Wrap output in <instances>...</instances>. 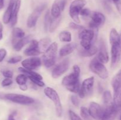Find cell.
Returning a JSON list of instances; mask_svg holds the SVG:
<instances>
[{"instance_id":"6da1fadb","label":"cell","mask_w":121,"mask_h":120,"mask_svg":"<svg viewBox=\"0 0 121 120\" xmlns=\"http://www.w3.org/2000/svg\"><path fill=\"white\" fill-rule=\"evenodd\" d=\"M80 74V67L78 65H74L73 67V72L63 78L62 84L67 90L72 92H79L81 87L79 81Z\"/></svg>"},{"instance_id":"7a4b0ae2","label":"cell","mask_w":121,"mask_h":120,"mask_svg":"<svg viewBox=\"0 0 121 120\" xmlns=\"http://www.w3.org/2000/svg\"><path fill=\"white\" fill-rule=\"evenodd\" d=\"M57 48V44L54 42L50 44L47 50L44 52L43 56V61L45 67L47 68H50L55 64Z\"/></svg>"},{"instance_id":"3957f363","label":"cell","mask_w":121,"mask_h":120,"mask_svg":"<svg viewBox=\"0 0 121 120\" xmlns=\"http://www.w3.org/2000/svg\"><path fill=\"white\" fill-rule=\"evenodd\" d=\"M112 86L113 89V104L119 109L121 108V70L112 80Z\"/></svg>"},{"instance_id":"277c9868","label":"cell","mask_w":121,"mask_h":120,"mask_svg":"<svg viewBox=\"0 0 121 120\" xmlns=\"http://www.w3.org/2000/svg\"><path fill=\"white\" fill-rule=\"evenodd\" d=\"M44 93L54 103L57 116L58 117H61L63 114V108L60 97L56 91L51 87H48L44 89Z\"/></svg>"},{"instance_id":"5b68a950","label":"cell","mask_w":121,"mask_h":120,"mask_svg":"<svg viewBox=\"0 0 121 120\" xmlns=\"http://www.w3.org/2000/svg\"><path fill=\"white\" fill-rule=\"evenodd\" d=\"M86 4L85 0H74L71 3L69 8V15L76 23H80L79 15Z\"/></svg>"},{"instance_id":"8992f818","label":"cell","mask_w":121,"mask_h":120,"mask_svg":"<svg viewBox=\"0 0 121 120\" xmlns=\"http://www.w3.org/2000/svg\"><path fill=\"white\" fill-rule=\"evenodd\" d=\"M104 64L99 61L97 58H95L92 60L90 63L89 68L93 73L98 75L99 77L104 80H106L108 77L109 73Z\"/></svg>"},{"instance_id":"52a82bcc","label":"cell","mask_w":121,"mask_h":120,"mask_svg":"<svg viewBox=\"0 0 121 120\" xmlns=\"http://www.w3.org/2000/svg\"><path fill=\"white\" fill-rule=\"evenodd\" d=\"M95 32L92 29H83L80 31L79 38L80 40V44L83 48L88 49L91 48Z\"/></svg>"},{"instance_id":"ba28073f","label":"cell","mask_w":121,"mask_h":120,"mask_svg":"<svg viewBox=\"0 0 121 120\" xmlns=\"http://www.w3.org/2000/svg\"><path fill=\"white\" fill-rule=\"evenodd\" d=\"M5 98L11 102L21 105H30L34 102L33 98L21 94H7L5 95Z\"/></svg>"},{"instance_id":"9c48e42d","label":"cell","mask_w":121,"mask_h":120,"mask_svg":"<svg viewBox=\"0 0 121 120\" xmlns=\"http://www.w3.org/2000/svg\"><path fill=\"white\" fill-rule=\"evenodd\" d=\"M94 82L95 80L93 76H91L84 80L80 87V90L78 92L79 96L81 98H83L86 96L88 95L90 93L92 92Z\"/></svg>"},{"instance_id":"30bf717a","label":"cell","mask_w":121,"mask_h":120,"mask_svg":"<svg viewBox=\"0 0 121 120\" xmlns=\"http://www.w3.org/2000/svg\"><path fill=\"white\" fill-rule=\"evenodd\" d=\"M46 7V4H42L41 5L39 6L30 15L27 21V25L28 28H31L35 27L37 24V22L38 20H39V18L40 17L41 12L43 11Z\"/></svg>"},{"instance_id":"8fae6325","label":"cell","mask_w":121,"mask_h":120,"mask_svg":"<svg viewBox=\"0 0 121 120\" xmlns=\"http://www.w3.org/2000/svg\"><path fill=\"white\" fill-rule=\"evenodd\" d=\"M91 20L89 24V27L91 28L96 29L104 24L105 22V16L102 13L99 12H93L91 15Z\"/></svg>"},{"instance_id":"7c38bea8","label":"cell","mask_w":121,"mask_h":120,"mask_svg":"<svg viewBox=\"0 0 121 120\" xmlns=\"http://www.w3.org/2000/svg\"><path fill=\"white\" fill-rule=\"evenodd\" d=\"M89 112L92 118L95 120H102L104 114V109L95 102H92L90 104Z\"/></svg>"},{"instance_id":"4fadbf2b","label":"cell","mask_w":121,"mask_h":120,"mask_svg":"<svg viewBox=\"0 0 121 120\" xmlns=\"http://www.w3.org/2000/svg\"><path fill=\"white\" fill-rule=\"evenodd\" d=\"M69 67V60H64L62 62L57 65L52 71V76L53 78H57L63 75L68 69Z\"/></svg>"},{"instance_id":"5bb4252c","label":"cell","mask_w":121,"mask_h":120,"mask_svg":"<svg viewBox=\"0 0 121 120\" xmlns=\"http://www.w3.org/2000/svg\"><path fill=\"white\" fill-rule=\"evenodd\" d=\"M111 67L117 65L119 62L121 56V43L111 44Z\"/></svg>"},{"instance_id":"9a60e30c","label":"cell","mask_w":121,"mask_h":120,"mask_svg":"<svg viewBox=\"0 0 121 120\" xmlns=\"http://www.w3.org/2000/svg\"><path fill=\"white\" fill-rule=\"evenodd\" d=\"M66 0H56L53 4L51 9V15L52 17L57 18L60 17L61 12L65 9Z\"/></svg>"},{"instance_id":"2e32d148","label":"cell","mask_w":121,"mask_h":120,"mask_svg":"<svg viewBox=\"0 0 121 120\" xmlns=\"http://www.w3.org/2000/svg\"><path fill=\"white\" fill-rule=\"evenodd\" d=\"M22 67L30 70L37 69L41 65V59L37 56H33L30 58L26 59L21 62Z\"/></svg>"},{"instance_id":"e0dca14e","label":"cell","mask_w":121,"mask_h":120,"mask_svg":"<svg viewBox=\"0 0 121 120\" xmlns=\"http://www.w3.org/2000/svg\"><path fill=\"white\" fill-rule=\"evenodd\" d=\"M39 42L35 40H33L30 42L29 46L25 49L24 53L26 56H36L41 54V51L39 49Z\"/></svg>"},{"instance_id":"ac0fdd59","label":"cell","mask_w":121,"mask_h":120,"mask_svg":"<svg viewBox=\"0 0 121 120\" xmlns=\"http://www.w3.org/2000/svg\"><path fill=\"white\" fill-rule=\"evenodd\" d=\"M118 111L114 104L105 107L102 120H115Z\"/></svg>"},{"instance_id":"d6986e66","label":"cell","mask_w":121,"mask_h":120,"mask_svg":"<svg viewBox=\"0 0 121 120\" xmlns=\"http://www.w3.org/2000/svg\"><path fill=\"white\" fill-rule=\"evenodd\" d=\"M97 58L99 61L103 64H106L109 61V55L106 49V45L104 41H101L100 43L99 53L98 54Z\"/></svg>"},{"instance_id":"ffe728a7","label":"cell","mask_w":121,"mask_h":120,"mask_svg":"<svg viewBox=\"0 0 121 120\" xmlns=\"http://www.w3.org/2000/svg\"><path fill=\"white\" fill-rule=\"evenodd\" d=\"M16 1L17 0H10L9 1L8 7H7L4 14L3 17H2V21H3L5 24H7L10 22L11 20L13 9H14Z\"/></svg>"},{"instance_id":"44dd1931","label":"cell","mask_w":121,"mask_h":120,"mask_svg":"<svg viewBox=\"0 0 121 120\" xmlns=\"http://www.w3.org/2000/svg\"><path fill=\"white\" fill-rule=\"evenodd\" d=\"M31 35H28L27 36H25L22 38L20 39L18 41H17L13 46L14 49L16 51H20L26 45L30 42V41H31Z\"/></svg>"},{"instance_id":"7402d4cb","label":"cell","mask_w":121,"mask_h":120,"mask_svg":"<svg viewBox=\"0 0 121 120\" xmlns=\"http://www.w3.org/2000/svg\"><path fill=\"white\" fill-rule=\"evenodd\" d=\"M78 47L76 43H70L65 45L60 49L59 51V55L60 56H65L68 55L73 52L75 49Z\"/></svg>"},{"instance_id":"603a6c76","label":"cell","mask_w":121,"mask_h":120,"mask_svg":"<svg viewBox=\"0 0 121 120\" xmlns=\"http://www.w3.org/2000/svg\"><path fill=\"white\" fill-rule=\"evenodd\" d=\"M21 0H17L15 2V5H14V9H13V14H12L11 20L10 24L11 27H14L17 22L18 20V14L19 11H20V7H21Z\"/></svg>"},{"instance_id":"cb8c5ba5","label":"cell","mask_w":121,"mask_h":120,"mask_svg":"<svg viewBox=\"0 0 121 120\" xmlns=\"http://www.w3.org/2000/svg\"><path fill=\"white\" fill-rule=\"evenodd\" d=\"M98 51V48L96 46L92 45L90 49H80L79 52V54L80 56H83V57H89V56H92L93 55H95Z\"/></svg>"},{"instance_id":"d4e9b609","label":"cell","mask_w":121,"mask_h":120,"mask_svg":"<svg viewBox=\"0 0 121 120\" xmlns=\"http://www.w3.org/2000/svg\"><path fill=\"white\" fill-rule=\"evenodd\" d=\"M18 70L20 72H21L23 74H26V75H27L28 77H33L34 78H37L38 80H43V76L41 75H40L38 73L35 72L33 71V70H30V69H27L26 68H24L23 67H19Z\"/></svg>"},{"instance_id":"484cf974","label":"cell","mask_w":121,"mask_h":120,"mask_svg":"<svg viewBox=\"0 0 121 120\" xmlns=\"http://www.w3.org/2000/svg\"><path fill=\"white\" fill-rule=\"evenodd\" d=\"M109 41L111 45L115 43H121L120 35L118 34L117 31L115 28H112L110 32Z\"/></svg>"},{"instance_id":"4316f807","label":"cell","mask_w":121,"mask_h":120,"mask_svg":"<svg viewBox=\"0 0 121 120\" xmlns=\"http://www.w3.org/2000/svg\"><path fill=\"white\" fill-rule=\"evenodd\" d=\"M103 100H104V103L105 107L114 104L113 98H112V94L110 91L106 90L104 92V95H103Z\"/></svg>"},{"instance_id":"83f0119b","label":"cell","mask_w":121,"mask_h":120,"mask_svg":"<svg viewBox=\"0 0 121 120\" xmlns=\"http://www.w3.org/2000/svg\"><path fill=\"white\" fill-rule=\"evenodd\" d=\"M39 49L40 51H46L47 48L50 45L51 43V39L50 38H44L41 39L40 41H39Z\"/></svg>"},{"instance_id":"f1b7e54d","label":"cell","mask_w":121,"mask_h":120,"mask_svg":"<svg viewBox=\"0 0 121 120\" xmlns=\"http://www.w3.org/2000/svg\"><path fill=\"white\" fill-rule=\"evenodd\" d=\"M59 38L61 42H69L72 41V34L67 31H63L59 34Z\"/></svg>"},{"instance_id":"f546056e","label":"cell","mask_w":121,"mask_h":120,"mask_svg":"<svg viewBox=\"0 0 121 120\" xmlns=\"http://www.w3.org/2000/svg\"><path fill=\"white\" fill-rule=\"evenodd\" d=\"M13 36L15 39H21L25 36V32L21 28L15 27L13 29Z\"/></svg>"},{"instance_id":"4dcf8cb0","label":"cell","mask_w":121,"mask_h":120,"mask_svg":"<svg viewBox=\"0 0 121 120\" xmlns=\"http://www.w3.org/2000/svg\"><path fill=\"white\" fill-rule=\"evenodd\" d=\"M60 20H61L60 17L57 18H52L49 27V31L50 32H53L56 29L60 24Z\"/></svg>"},{"instance_id":"1f68e13d","label":"cell","mask_w":121,"mask_h":120,"mask_svg":"<svg viewBox=\"0 0 121 120\" xmlns=\"http://www.w3.org/2000/svg\"><path fill=\"white\" fill-rule=\"evenodd\" d=\"M80 115L84 120H92V116L89 112V109L86 107H82L80 108Z\"/></svg>"},{"instance_id":"d6a6232c","label":"cell","mask_w":121,"mask_h":120,"mask_svg":"<svg viewBox=\"0 0 121 120\" xmlns=\"http://www.w3.org/2000/svg\"><path fill=\"white\" fill-rule=\"evenodd\" d=\"M28 76L26 74H20L18 75L15 78V81L17 84L19 85H22L26 84L27 80H28Z\"/></svg>"},{"instance_id":"836d02e7","label":"cell","mask_w":121,"mask_h":120,"mask_svg":"<svg viewBox=\"0 0 121 120\" xmlns=\"http://www.w3.org/2000/svg\"><path fill=\"white\" fill-rule=\"evenodd\" d=\"M51 20H52V18L50 16V14L49 11H47L45 15L44 20V28L45 31H47L48 29H49Z\"/></svg>"},{"instance_id":"e575fe53","label":"cell","mask_w":121,"mask_h":120,"mask_svg":"<svg viewBox=\"0 0 121 120\" xmlns=\"http://www.w3.org/2000/svg\"><path fill=\"white\" fill-rule=\"evenodd\" d=\"M28 78L30 80V81H31L35 85H37L40 87H43L45 85V84L41 80H38V79L34 78H33V77H28Z\"/></svg>"},{"instance_id":"d590c367","label":"cell","mask_w":121,"mask_h":120,"mask_svg":"<svg viewBox=\"0 0 121 120\" xmlns=\"http://www.w3.org/2000/svg\"><path fill=\"white\" fill-rule=\"evenodd\" d=\"M21 60H22V56L18 55V56H14V57L11 58H9L7 62H8V63L11 64H14L18 63L20 61H21Z\"/></svg>"},{"instance_id":"8d00e7d4","label":"cell","mask_w":121,"mask_h":120,"mask_svg":"<svg viewBox=\"0 0 121 120\" xmlns=\"http://www.w3.org/2000/svg\"><path fill=\"white\" fill-rule=\"evenodd\" d=\"M69 27L70 28L73 29H75V30H82V29H85L83 27V26L80 25L78 24V23H76V22H70L69 24Z\"/></svg>"},{"instance_id":"74e56055","label":"cell","mask_w":121,"mask_h":120,"mask_svg":"<svg viewBox=\"0 0 121 120\" xmlns=\"http://www.w3.org/2000/svg\"><path fill=\"white\" fill-rule=\"evenodd\" d=\"M69 117L70 120H83L82 118H80L77 114H76L73 111H69Z\"/></svg>"},{"instance_id":"f35d334b","label":"cell","mask_w":121,"mask_h":120,"mask_svg":"<svg viewBox=\"0 0 121 120\" xmlns=\"http://www.w3.org/2000/svg\"><path fill=\"white\" fill-rule=\"evenodd\" d=\"M71 101H72V104H73V105L75 106V107H78L79 106V104H80V102H79V100L78 98V96H76V95H73L71 96L70 97Z\"/></svg>"},{"instance_id":"ab89813d","label":"cell","mask_w":121,"mask_h":120,"mask_svg":"<svg viewBox=\"0 0 121 120\" xmlns=\"http://www.w3.org/2000/svg\"><path fill=\"white\" fill-rule=\"evenodd\" d=\"M13 84V80L11 78H5V79L3 80L1 82V85L3 87H8V86L11 85Z\"/></svg>"},{"instance_id":"60d3db41","label":"cell","mask_w":121,"mask_h":120,"mask_svg":"<svg viewBox=\"0 0 121 120\" xmlns=\"http://www.w3.org/2000/svg\"><path fill=\"white\" fill-rule=\"evenodd\" d=\"M91 14H92V12L91 11V10H89L87 8H85L81 11L80 15H81L83 16L87 17V16H91Z\"/></svg>"},{"instance_id":"b9f144b4","label":"cell","mask_w":121,"mask_h":120,"mask_svg":"<svg viewBox=\"0 0 121 120\" xmlns=\"http://www.w3.org/2000/svg\"><path fill=\"white\" fill-rule=\"evenodd\" d=\"M2 72V75L4 77L7 78H12L13 76V72L11 70H4Z\"/></svg>"},{"instance_id":"7bdbcfd3","label":"cell","mask_w":121,"mask_h":120,"mask_svg":"<svg viewBox=\"0 0 121 120\" xmlns=\"http://www.w3.org/2000/svg\"><path fill=\"white\" fill-rule=\"evenodd\" d=\"M7 52L4 48H1L0 49V62H2L7 55Z\"/></svg>"},{"instance_id":"ee69618b","label":"cell","mask_w":121,"mask_h":120,"mask_svg":"<svg viewBox=\"0 0 121 120\" xmlns=\"http://www.w3.org/2000/svg\"><path fill=\"white\" fill-rule=\"evenodd\" d=\"M115 5L119 12L121 14V0H112Z\"/></svg>"},{"instance_id":"f6af8a7d","label":"cell","mask_w":121,"mask_h":120,"mask_svg":"<svg viewBox=\"0 0 121 120\" xmlns=\"http://www.w3.org/2000/svg\"><path fill=\"white\" fill-rule=\"evenodd\" d=\"M3 38V25L2 23L0 22V40H1Z\"/></svg>"},{"instance_id":"bcb514c9","label":"cell","mask_w":121,"mask_h":120,"mask_svg":"<svg viewBox=\"0 0 121 120\" xmlns=\"http://www.w3.org/2000/svg\"><path fill=\"white\" fill-rule=\"evenodd\" d=\"M19 87H20V89L22 91H26L28 89V87H27V85L26 84L22 85H19Z\"/></svg>"},{"instance_id":"7dc6e473","label":"cell","mask_w":121,"mask_h":120,"mask_svg":"<svg viewBox=\"0 0 121 120\" xmlns=\"http://www.w3.org/2000/svg\"><path fill=\"white\" fill-rule=\"evenodd\" d=\"M4 6V0H0V9H2Z\"/></svg>"},{"instance_id":"c3c4849f","label":"cell","mask_w":121,"mask_h":120,"mask_svg":"<svg viewBox=\"0 0 121 120\" xmlns=\"http://www.w3.org/2000/svg\"><path fill=\"white\" fill-rule=\"evenodd\" d=\"M8 120H15V118H14V116L13 114H10V115L8 116Z\"/></svg>"},{"instance_id":"681fc988","label":"cell","mask_w":121,"mask_h":120,"mask_svg":"<svg viewBox=\"0 0 121 120\" xmlns=\"http://www.w3.org/2000/svg\"><path fill=\"white\" fill-rule=\"evenodd\" d=\"M29 120H39L37 118L35 117V116H32L31 118H30Z\"/></svg>"},{"instance_id":"f907efd6","label":"cell","mask_w":121,"mask_h":120,"mask_svg":"<svg viewBox=\"0 0 121 120\" xmlns=\"http://www.w3.org/2000/svg\"><path fill=\"white\" fill-rule=\"evenodd\" d=\"M120 41H121V34L120 35Z\"/></svg>"},{"instance_id":"816d5d0a","label":"cell","mask_w":121,"mask_h":120,"mask_svg":"<svg viewBox=\"0 0 121 120\" xmlns=\"http://www.w3.org/2000/svg\"><path fill=\"white\" fill-rule=\"evenodd\" d=\"M119 120H121V116H120V118H119Z\"/></svg>"}]
</instances>
